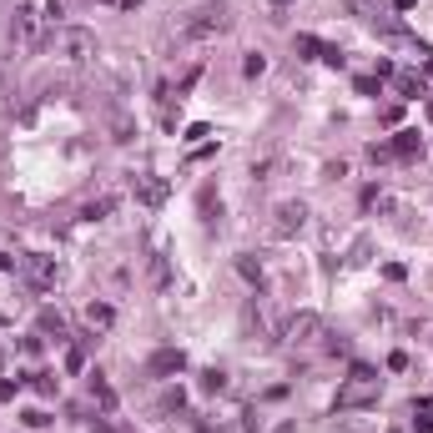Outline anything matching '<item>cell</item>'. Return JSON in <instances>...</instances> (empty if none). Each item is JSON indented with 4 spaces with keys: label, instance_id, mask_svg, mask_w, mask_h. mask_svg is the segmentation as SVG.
<instances>
[{
    "label": "cell",
    "instance_id": "6da1fadb",
    "mask_svg": "<svg viewBox=\"0 0 433 433\" xmlns=\"http://www.w3.org/2000/svg\"><path fill=\"white\" fill-rule=\"evenodd\" d=\"M50 56H61V61H91L96 56V31L86 26H56L50 31Z\"/></svg>",
    "mask_w": 433,
    "mask_h": 433
},
{
    "label": "cell",
    "instance_id": "7a4b0ae2",
    "mask_svg": "<svg viewBox=\"0 0 433 433\" xmlns=\"http://www.w3.org/2000/svg\"><path fill=\"white\" fill-rule=\"evenodd\" d=\"M222 31H232V11L217 0V6H197L187 21H182V35L187 40H207V35H222Z\"/></svg>",
    "mask_w": 433,
    "mask_h": 433
},
{
    "label": "cell",
    "instance_id": "3957f363",
    "mask_svg": "<svg viewBox=\"0 0 433 433\" xmlns=\"http://www.w3.org/2000/svg\"><path fill=\"white\" fill-rule=\"evenodd\" d=\"M378 393H383V378L373 368H353V378L338 388V408H368V403H378Z\"/></svg>",
    "mask_w": 433,
    "mask_h": 433
},
{
    "label": "cell",
    "instance_id": "277c9868",
    "mask_svg": "<svg viewBox=\"0 0 433 433\" xmlns=\"http://www.w3.org/2000/svg\"><path fill=\"white\" fill-rule=\"evenodd\" d=\"M322 338V317L317 312H297L292 322H287V348L297 353V348H312Z\"/></svg>",
    "mask_w": 433,
    "mask_h": 433
},
{
    "label": "cell",
    "instance_id": "5b68a950",
    "mask_svg": "<svg viewBox=\"0 0 433 433\" xmlns=\"http://www.w3.org/2000/svg\"><path fill=\"white\" fill-rule=\"evenodd\" d=\"M35 31H40V11L35 6H16V16H11V45H31L35 40Z\"/></svg>",
    "mask_w": 433,
    "mask_h": 433
},
{
    "label": "cell",
    "instance_id": "8992f818",
    "mask_svg": "<svg viewBox=\"0 0 433 433\" xmlns=\"http://www.w3.org/2000/svg\"><path fill=\"white\" fill-rule=\"evenodd\" d=\"M302 222H307V207L302 202H283L273 212V237H292V232H302Z\"/></svg>",
    "mask_w": 433,
    "mask_h": 433
},
{
    "label": "cell",
    "instance_id": "52a82bcc",
    "mask_svg": "<svg viewBox=\"0 0 433 433\" xmlns=\"http://www.w3.org/2000/svg\"><path fill=\"white\" fill-rule=\"evenodd\" d=\"M21 273H26V283H31V287H56V262L40 257V252L21 257Z\"/></svg>",
    "mask_w": 433,
    "mask_h": 433
},
{
    "label": "cell",
    "instance_id": "ba28073f",
    "mask_svg": "<svg viewBox=\"0 0 433 433\" xmlns=\"http://www.w3.org/2000/svg\"><path fill=\"white\" fill-rule=\"evenodd\" d=\"M136 197L146 207H161V202H167V182H161V177H136Z\"/></svg>",
    "mask_w": 433,
    "mask_h": 433
},
{
    "label": "cell",
    "instance_id": "9c48e42d",
    "mask_svg": "<svg viewBox=\"0 0 433 433\" xmlns=\"http://www.w3.org/2000/svg\"><path fill=\"white\" fill-rule=\"evenodd\" d=\"M182 368H187V353L182 348H161L151 358V373H182Z\"/></svg>",
    "mask_w": 433,
    "mask_h": 433
},
{
    "label": "cell",
    "instance_id": "30bf717a",
    "mask_svg": "<svg viewBox=\"0 0 433 433\" xmlns=\"http://www.w3.org/2000/svg\"><path fill=\"white\" fill-rule=\"evenodd\" d=\"M393 81H398V96H403V101H418V96H423V76H418V71H403V76H393Z\"/></svg>",
    "mask_w": 433,
    "mask_h": 433
},
{
    "label": "cell",
    "instance_id": "8fae6325",
    "mask_svg": "<svg viewBox=\"0 0 433 433\" xmlns=\"http://www.w3.org/2000/svg\"><path fill=\"white\" fill-rule=\"evenodd\" d=\"M423 141H418V131H398L393 141H388V156H413Z\"/></svg>",
    "mask_w": 433,
    "mask_h": 433
},
{
    "label": "cell",
    "instance_id": "7c38bea8",
    "mask_svg": "<svg viewBox=\"0 0 433 433\" xmlns=\"http://www.w3.org/2000/svg\"><path fill=\"white\" fill-rule=\"evenodd\" d=\"M91 398H101V408H116V393H111V383H106L101 373H91Z\"/></svg>",
    "mask_w": 433,
    "mask_h": 433
},
{
    "label": "cell",
    "instance_id": "4fadbf2b",
    "mask_svg": "<svg viewBox=\"0 0 433 433\" xmlns=\"http://www.w3.org/2000/svg\"><path fill=\"white\" fill-rule=\"evenodd\" d=\"M111 317H116V312L106 307V302H91V307H86V322H91V328H111Z\"/></svg>",
    "mask_w": 433,
    "mask_h": 433
},
{
    "label": "cell",
    "instance_id": "5bb4252c",
    "mask_svg": "<svg viewBox=\"0 0 433 433\" xmlns=\"http://www.w3.org/2000/svg\"><path fill=\"white\" fill-rule=\"evenodd\" d=\"M40 328H45V333H66V322H61V312L45 307V312H40Z\"/></svg>",
    "mask_w": 433,
    "mask_h": 433
},
{
    "label": "cell",
    "instance_id": "9a60e30c",
    "mask_svg": "<svg viewBox=\"0 0 433 433\" xmlns=\"http://www.w3.org/2000/svg\"><path fill=\"white\" fill-rule=\"evenodd\" d=\"M202 388H207V393H222V388H227V378L212 368V373H202Z\"/></svg>",
    "mask_w": 433,
    "mask_h": 433
},
{
    "label": "cell",
    "instance_id": "2e32d148",
    "mask_svg": "<svg viewBox=\"0 0 433 433\" xmlns=\"http://www.w3.org/2000/svg\"><path fill=\"white\" fill-rule=\"evenodd\" d=\"M151 283H156V287L167 283V257H151Z\"/></svg>",
    "mask_w": 433,
    "mask_h": 433
},
{
    "label": "cell",
    "instance_id": "e0dca14e",
    "mask_svg": "<svg viewBox=\"0 0 433 433\" xmlns=\"http://www.w3.org/2000/svg\"><path fill=\"white\" fill-rule=\"evenodd\" d=\"M237 273H242V278H262V267H257L252 257H242V262H237Z\"/></svg>",
    "mask_w": 433,
    "mask_h": 433
},
{
    "label": "cell",
    "instance_id": "ac0fdd59",
    "mask_svg": "<svg viewBox=\"0 0 433 433\" xmlns=\"http://www.w3.org/2000/svg\"><path fill=\"white\" fill-rule=\"evenodd\" d=\"M358 91L363 96H378V76H358Z\"/></svg>",
    "mask_w": 433,
    "mask_h": 433
},
{
    "label": "cell",
    "instance_id": "d6986e66",
    "mask_svg": "<svg viewBox=\"0 0 433 433\" xmlns=\"http://www.w3.org/2000/svg\"><path fill=\"white\" fill-rule=\"evenodd\" d=\"M273 6H278V11H283V6H297V0H273Z\"/></svg>",
    "mask_w": 433,
    "mask_h": 433
},
{
    "label": "cell",
    "instance_id": "ffe728a7",
    "mask_svg": "<svg viewBox=\"0 0 433 433\" xmlns=\"http://www.w3.org/2000/svg\"><path fill=\"white\" fill-rule=\"evenodd\" d=\"M423 71H428V76H433V56H428V61H423Z\"/></svg>",
    "mask_w": 433,
    "mask_h": 433
},
{
    "label": "cell",
    "instance_id": "44dd1931",
    "mask_svg": "<svg viewBox=\"0 0 433 433\" xmlns=\"http://www.w3.org/2000/svg\"><path fill=\"white\" fill-rule=\"evenodd\" d=\"M0 267H11V257H6V252H0Z\"/></svg>",
    "mask_w": 433,
    "mask_h": 433
},
{
    "label": "cell",
    "instance_id": "7402d4cb",
    "mask_svg": "<svg viewBox=\"0 0 433 433\" xmlns=\"http://www.w3.org/2000/svg\"><path fill=\"white\" fill-rule=\"evenodd\" d=\"M278 433H292V423H283V428H278Z\"/></svg>",
    "mask_w": 433,
    "mask_h": 433
}]
</instances>
